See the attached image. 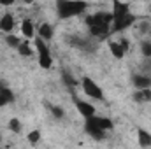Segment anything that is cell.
Segmentation results:
<instances>
[{
	"mask_svg": "<svg viewBox=\"0 0 151 149\" xmlns=\"http://www.w3.org/2000/svg\"><path fill=\"white\" fill-rule=\"evenodd\" d=\"M90 4L86 0H56V14L60 19H69L83 14Z\"/></svg>",
	"mask_w": 151,
	"mask_h": 149,
	"instance_id": "6da1fadb",
	"label": "cell"
},
{
	"mask_svg": "<svg viewBox=\"0 0 151 149\" xmlns=\"http://www.w3.org/2000/svg\"><path fill=\"white\" fill-rule=\"evenodd\" d=\"M35 47H37L39 53V65L42 69H49L53 65V56H51V51H49L46 40L40 37H35Z\"/></svg>",
	"mask_w": 151,
	"mask_h": 149,
	"instance_id": "7a4b0ae2",
	"label": "cell"
},
{
	"mask_svg": "<svg viewBox=\"0 0 151 149\" xmlns=\"http://www.w3.org/2000/svg\"><path fill=\"white\" fill-rule=\"evenodd\" d=\"M84 119H86V121H84V130H86V133H88L90 137H93L95 140H102V139L106 137V130L99 125L97 116L93 114V116L84 117Z\"/></svg>",
	"mask_w": 151,
	"mask_h": 149,
	"instance_id": "3957f363",
	"label": "cell"
},
{
	"mask_svg": "<svg viewBox=\"0 0 151 149\" xmlns=\"http://www.w3.org/2000/svg\"><path fill=\"white\" fill-rule=\"evenodd\" d=\"M81 86H83L84 95H88L90 98H95V100H102V98H104V93H102L100 86H99L91 77H83Z\"/></svg>",
	"mask_w": 151,
	"mask_h": 149,
	"instance_id": "277c9868",
	"label": "cell"
},
{
	"mask_svg": "<svg viewBox=\"0 0 151 149\" xmlns=\"http://www.w3.org/2000/svg\"><path fill=\"white\" fill-rule=\"evenodd\" d=\"M135 21H137V18H135L132 12H128V14H125V16L118 18V19H113V25H111V32H123V30L130 28V27H132Z\"/></svg>",
	"mask_w": 151,
	"mask_h": 149,
	"instance_id": "5b68a950",
	"label": "cell"
},
{
	"mask_svg": "<svg viewBox=\"0 0 151 149\" xmlns=\"http://www.w3.org/2000/svg\"><path fill=\"white\" fill-rule=\"evenodd\" d=\"M84 23H86L88 27H90V25H95V23H107V25H113V12H104V11L95 12V14H91V16H86Z\"/></svg>",
	"mask_w": 151,
	"mask_h": 149,
	"instance_id": "8992f818",
	"label": "cell"
},
{
	"mask_svg": "<svg viewBox=\"0 0 151 149\" xmlns=\"http://www.w3.org/2000/svg\"><path fill=\"white\" fill-rule=\"evenodd\" d=\"M132 84L135 90H142V88H151V74H135L132 77Z\"/></svg>",
	"mask_w": 151,
	"mask_h": 149,
	"instance_id": "52a82bcc",
	"label": "cell"
},
{
	"mask_svg": "<svg viewBox=\"0 0 151 149\" xmlns=\"http://www.w3.org/2000/svg\"><path fill=\"white\" fill-rule=\"evenodd\" d=\"M111 12H113V19H118V18L130 12V5L121 2V0H113V11Z\"/></svg>",
	"mask_w": 151,
	"mask_h": 149,
	"instance_id": "ba28073f",
	"label": "cell"
},
{
	"mask_svg": "<svg viewBox=\"0 0 151 149\" xmlns=\"http://www.w3.org/2000/svg\"><path fill=\"white\" fill-rule=\"evenodd\" d=\"M109 51H111V54H113L114 58L121 60V58L125 56V53L128 51V47H125L121 40H118V42H116V40H111V42H109Z\"/></svg>",
	"mask_w": 151,
	"mask_h": 149,
	"instance_id": "9c48e42d",
	"label": "cell"
},
{
	"mask_svg": "<svg viewBox=\"0 0 151 149\" xmlns=\"http://www.w3.org/2000/svg\"><path fill=\"white\" fill-rule=\"evenodd\" d=\"M76 107H77V111L81 112V116H84V117H90V116H93L95 114V107L91 105V104H88V102H83V100H77L76 98Z\"/></svg>",
	"mask_w": 151,
	"mask_h": 149,
	"instance_id": "30bf717a",
	"label": "cell"
},
{
	"mask_svg": "<svg viewBox=\"0 0 151 149\" xmlns=\"http://www.w3.org/2000/svg\"><path fill=\"white\" fill-rule=\"evenodd\" d=\"M134 100H135L137 104H148V102H151V88L135 90V93H134Z\"/></svg>",
	"mask_w": 151,
	"mask_h": 149,
	"instance_id": "8fae6325",
	"label": "cell"
},
{
	"mask_svg": "<svg viewBox=\"0 0 151 149\" xmlns=\"http://www.w3.org/2000/svg\"><path fill=\"white\" fill-rule=\"evenodd\" d=\"M12 28H14V18H12V14L7 12L0 18V30L5 32V34H11Z\"/></svg>",
	"mask_w": 151,
	"mask_h": 149,
	"instance_id": "7c38bea8",
	"label": "cell"
},
{
	"mask_svg": "<svg viewBox=\"0 0 151 149\" xmlns=\"http://www.w3.org/2000/svg\"><path fill=\"white\" fill-rule=\"evenodd\" d=\"M67 42H69L72 47H77V49H88V47H91L90 40H86V39H81V37H74V35L67 37Z\"/></svg>",
	"mask_w": 151,
	"mask_h": 149,
	"instance_id": "4fadbf2b",
	"label": "cell"
},
{
	"mask_svg": "<svg viewBox=\"0 0 151 149\" xmlns=\"http://www.w3.org/2000/svg\"><path fill=\"white\" fill-rule=\"evenodd\" d=\"M37 34H39V37L44 39V40H51L53 35H55V30H53V27H51L49 23H42V25L39 27Z\"/></svg>",
	"mask_w": 151,
	"mask_h": 149,
	"instance_id": "5bb4252c",
	"label": "cell"
},
{
	"mask_svg": "<svg viewBox=\"0 0 151 149\" xmlns=\"http://www.w3.org/2000/svg\"><path fill=\"white\" fill-rule=\"evenodd\" d=\"M137 139H139V146L141 148H150L151 146V133L144 128L137 130Z\"/></svg>",
	"mask_w": 151,
	"mask_h": 149,
	"instance_id": "9a60e30c",
	"label": "cell"
},
{
	"mask_svg": "<svg viewBox=\"0 0 151 149\" xmlns=\"http://www.w3.org/2000/svg\"><path fill=\"white\" fill-rule=\"evenodd\" d=\"M21 34L27 39L34 37V21L32 19H23V23H21Z\"/></svg>",
	"mask_w": 151,
	"mask_h": 149,
	"instance_id": "2e32d148",
	"label": "cell"
},
{
	"mask_svg": "<svg viewBox=\"0 0 151 149\" xmlns=\"http://www.w3.org/2000/svg\"><path fill=\"white\" fill-rule=\"evenodd\" d=\"M97 121H99V125H100L106 132H109V130L114 128V123L109 119V117H106V116H97Z\"/></svg>",
	"mask_w": 151,
	"mask_h": 149,
	"instance_id": "e0dca14e",
	"label": "cell"
},
{
	"mask_svg": "<svg viewBox=\"0 0 151 149\" xmlns=\"http://www.w3.org/2000/svg\"><path fill=\"white\" fill-rule=\"evenodd\" d=\"M18 53L21 54V56H32V47H30V42H19V46H18Z\"/></svg>",
	"mask_w": 151,
	"mask_h": 149,
	"instance_id": "ac0fdd59",
	"label": "cell"
},
{
	"mask_svg": "<svg viewBox=\"0 0 151 149\" xmlns=\"http://www.w3.org/2000/svg\"><path fill=\"white\" fill-rule=\"evenodd\" d=\"M9 130H11L12 133H21L23 125L19 123V119H18V117H12V119L9 121Z\"/></svg>",
	"mask_w": 151,
	"mask_h": 149,
	"instance_id": "d6986e66",
	"label": "cell"
},
{
	"mask_svg": "<svg viewBox=\"0 0 151 149\" xmlns=\"http://www.w3.org/2000/svg\"><path fill=\"white\" fill-rule=\"evenodd\" d=\"M62 79H63V82H65L69 88H76V86H77V81H76L74 77L67 72V70H62Z\"/></svg>",
	"mask_w": 151,
	"mask_h": 149,
	"instance_id": "ffe728a7",
	"label": "cell"
},
{
	"mask_svg": "<svg viewBox=\"0 0 151 149\" xmlns=\"http://www.w3.org/2000/svg\"><path fill=\"white\" fill-rule=\"evenodd\" d=\"M47 107H49V111H51V114L56 117V119H62L63 116H65V112H63V109L62 107H58V105H53V104H47Z\"/></svg>",
	"mask_w": 151,
	"mask_h": 149,
	"instance_id": "44dd1931",
	"label": "cell"
},
{
	"mask_svg": "<svg viewBox=\"0 0 151 149\" xmlns=\"http://www.w3.org/2000/svg\"><path fill=\"white\" fill-rule=\"evenodd\" d=\"M141 53L144 54V58H151V40L141 42Z\"/></svg>",
	"mask_w": 151,
	"mask_h": 149,
	"instance_id": "7402d4cb",
	"label": "cell"
},
{
	"mask_svg": "<svg viewBox=\"0 0 151 149\" xmlns=\"http://www.w3.org/2000/svg\"><path fill=\"white\" fill-rule=\"evenodd\" d=\"M5 42H7V46H11V47H14V49H18V46H19V37H16V35H12V34H9L7 37H5Z\"/></svg>",
	"mask_w": 151,
	"mask_h": 149,
	"instance_id": "603a6c76",
	"label": "cell"
},
{
	"mask_svg": "<svg viewBox=\"0 0 151 149\" xmlns=\"http://www.w3.org/2000/svg\"><path fill=\"white\" fill-rule=\"evenodd\" d=\"M27 139H28V142H30V144H34V146H35L39 140H40V132H39V130H32V132L27 135Z\"/></svg>",
	"mask_w": 151,
	"mask_h": 149,
	"instance_id": "cb8c5ba5",
	"label": "cell"
},
{
	"mask_svg": "<svg viewBox=\"0 0 151 149\" xmlns=\"http://www.w3.org/2000/svg\"><path fill=\"white\" fill-rule=\"evenodd\" d=\"M14 0H0V5H12Z\"/></svg>",
	"mask_w": 151,
	"mask_h": 149,
	"instance_id": "d4e9b609",
	"label": "cell"
},
{
	"mask_svg": "<svg viewBox=\"0 0 151 149\" xmlns=\"http://www.w3.org/2000/svg\"><path fill=\"white\" fill-rule=\"evenodd\" d=\"M25 2H27V4H32V2H34V0H25Z\"/></svg>",
	"mask_w": 151,
	"mask_h": 149,
	"instance_id": "484cf974",
	"label": "cell"
},
{
	"mask_svg": "<svg viewBox=\"0 0 151 149\" xmlns=\"http://www.w3.org/2000/svg\"><path fill=\"white\" fill-rule=\"evenodd\" d=\"M150 32H151V23H150Z\"/></svg>",
	"mask_w": 151,
	"mask_h": 149,
	"instance_id": "4316f807",
	"label": "cell"
},
{
	"mask_svg": "<svg viewBox=\"0 0 151 149\" xmlns=\"http://www.w3.org/2000/svg\"><path fill=\"white\" fill-rule=\"evenodd\" d=\"M150 7H151V4H150Z\"/></svg>",
	"mask_w": 151,
	"mask_h": 149,
	"instance_id": "83f0119b",
	"label": "cell"
}]
</instances>
